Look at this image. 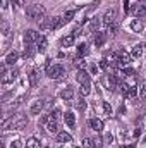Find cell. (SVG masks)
<instances>
[{"label": "cell", "mask_w": 146, "mask_h": 148, "mask_svg": "<svg viewBox=\"0 0 146 148\" xmlns=\"http://www.w3.org/2000/svg\"><path fill=\"white\" fill-rule=\"evenodd\" d=\"M26 16H28L29 21L41 23L45 19V7H41V5H29L28 10H26Z\"/></svg>", "instance_id": "cell-1"}, {"label": "cell", "mask_w": 146, "mask_h": 148, "mask_svg": "<svg viewBox=\"0 0 146 148\" xmlns=\"http://www.w3.org/2000/svg\"><path fill=\"white\" fill-rule=\"evenodd\" d=\"M46 76H48L50 79H64V77H65V69H64L62 66H59V64H55V66H48V69H46Z\"/></svg>", "instance_id": "cell-2"}, {"label": "cell", "mask_w": 146, "mask_h": 148, "mask_svg": "<svg viewBox=\"0 0 146 148\" xmlns=\"http://www.w3.org/2000/svg\"><path fill=\"white\" fill-rule=\"evenodd\" d=\"M41 40L40 36V33L35 31V29H28L26 33H24V41H26V45H33V43H38Z\"/></svg>", "instance_id": "cell-3"}, {"label": "cell", "mask_w": 146, "mask_h": 148, "mask_svg": "<svg viewBox=\"0 0 146 148\" xmlns=\"http://www.w3.org/2000/svg\"><path fill=\"white\" fill-rule=\"evenodd\" d=\"M17 74H19V71H17V69H10V71L3 73V74H2V84L14 83V81L17 79Z\"/></svg>", "instance_id": "cell-4"}, {"label": "cell", "mask_w": 146, "mask_h": 148, "mask_svg": "<svg viewBox=\"0 0 146 148\" xmlns=\"http://www.w3.org/2000/svg\"><path fill=\"white\" fill-rule=\"evenodd\" d=\"M115 21H117V10L115 9L107 10L105 16H103V24L105 26H112V24H115Z\"/></svg>", "instance_id": "cell-5"}, {"label": "cell", "mask_w": 146, "mask_h": 148, "mask_svg": "<svg viewBox=\"0 0 146 148\" xmlns=\"http://www.w3.org/2000/svg\"><path fill=\"white\" fill-rule=\"evenodd\" d=\"M129 62H131V55H129L126 50H120V52H119V60H117V64H119L120 67H126V66H129Z\"/></svg>", "instance_id": "cell-6"}, {"label": "cell", "mask_w": 146, "mask_h": 148, "mask_svg": "<svg viewBox=\"0 0 146 148\" xmlns=\"http://www.w3.org/2000/svg\"><path fill=\"white\" fill-rule=\"evenodd\" d=\"M28 126V119L24 115H17L14 119V124H12V129H24Z\"/></svg>", "instance_id": "cell-7"}, {"label": "cell", "mask_w": 146, "mask_h": 148, "mask_svg": "<svg viewBox=\"0 0 146 148\" xmlns=\"http://www.w3.org/2000/svg\"><path fill=\"white\" fill-rule=\"evenodd\" d=\"M93 41H95L96 47H103L105 41H107V33H105V31H96V35H95V38H93Z\"/></svg>", "instance_id": "cell-8"}, {"label": "cell", "mask_w": 146, "mask_h": 148, "mask_svg": "<svg viewBox=\"0 0 146 148\" xmlns=\"http://www.w3.org/2000/svg\"><path fill=\"white\" fill-rule=\"evenodd\" d=\"M89 126H91V129H95L96 133H102L103 131V121L102 119H89Z\"/></svg>", "instance_id": "cell-9"}, {"label": "cell", "mask_w": 146, "mask_h": 148, "mask_svg": "<svg viewBox=\"0 0 146 148\" xmlns=\"http://www.w3.org/2000/svg\"><path fill=\"white\" fill-rule=\"evenodd\" d=\"M43 107H45L43 100H36V102H33V105H31V109H29V112H31L33 115H38V114H41V110H43Z\"/></svg>", "instance_id": "cell-10"}, {"label": "cell", "mask_w": 146, "mask_h": 148, "mask_svg": "<svg viewBox=\"0 0 146 148\" xmlns=\"http://www.w3.org/2000/svg\"><path fill=\"white\" fill-rule=\"evenodd\" d=\"M57 141L59 143H71L72 141V136L69 133H65V131H59L57 133Z\"/></svg>", "instance_id": "cell-11"}, {"label": "cell", "mask_w": 146, "mask_h": 148, "mask_svg": "<svg viewBox=\"0 0 146 148\" xmlns=\"http://www.w3.org/2000/svg\"><path fill=\"white\" fill-rule=\"evenodd\" d=\"M76 79L79 81V84H84V83H89V74L86 73L84 69H79L76 74Z\"/></svg>", "instance_id": "cell-12"}, {"label": "cell", "mask_w": 146, "mask_h": 148, "mask_svg": "<svg viewBox=\"0 0 146 148\" xmlns=\"http://www.w3.org/2000/svg\"><path fill=\"white\" fill-rule=\"evenodd\" d=\"M74 40H76L74 35H65V36L60 40V45H62L64 48H69V47H72L74 45Z\"/></svg>", "instance_id": "cell-13"}, {"label": "cell", "mask_w": 146, "mask_h": 148, "mask_svg": "<svg viewBox=\"0 0 146 148\" xmlns=\"http://www.w3.org/2000/svg\"><path fill=\"white\" fill-rule=\"evenodd\" d=\"M134 16H136V17H145L146 16V3H136V7H134Z\"/></svg>", "instance_id": "cell-14"}, {"label": "cell", "mask_w": 146, "mask_h": 148, "mask_svg": "<svg viewBox=\"0 0 146 148\" xmlns=\"http://www.w3.org/2000/svg\"><path fill=\"white\" fill-rule=\"evenodd\" d=\"M40 71L38 69H33L31 73H29V86H36L38 84V81H40Z\"/></svg>", "instance_id": "cell-15"}, {"label": "cell", "mask_w": 146, "mask_h": 148, "mask_svg": "<svg viewBox=\"0 0 146 148\" xmlns=\"http://www.w3.org/2000/svg\"><path fill=\"white\" fill-rule=\"evenodd\" d=\"M64 121H65V124L69 127H74L76 126V115H74V112H65L64 114Z\"/></svg>", "instance_id": "cell-16"}, {"label": "cell", "mask_w": 146, "mask_h": 148, "mask_svg": "<svg viewBox=\"0 0 146 148\" xmlns=\"http://www.w3.org/2000/svg\"><path fill=\"white\" fill-rule=\"evenodd\" d=\"M17 59H19V53H17V52H10V53L5 57V60H3V62H5L7 66H14V64L17 62Z\"/></svg>", "instance_id": "cell-17"}, {"label": "cell", "mask_w": 146, "mask_h": 148, "mask_svg": "<svg viewBox=\"0 0 146 148\" xmlns=\"http://www.w3.org/2000/svg\"><path fill=\"white\" fill-rule=\"evenodd\" d=\"M52 21H53V17H48V19L45 17V19L40 23V29H41V31H48V29H53V28H52Z\"/></svg>", "instance_id": "cell-18"}, {"label": "cell", "mask_w": 146, "mask_h": 148, "mask_svg": "<svg viewBox=\"0 0 146 148\" xmlns=\"http://www.w3.org/2000/svg\"><path fill=\"white\" fill-rule=\"evenodd\" d=\"M60 98H64V100H69V102H71V100L74 98V91H72V88L69 86V88L62 90V91H60Z\"/></svg>", "instance_id": "cell-19"}, {"label": "cell", "mask_w": 146, "mask_h": 148, "mask_svg": "<svg viewBox=\"0 0 146 148\" xmlns=\"http://www.w3.org/2000/svg\"><path fill=\"white\" fill-rule=\"evenodd\" d=\"M143 52H145V47H143V45H134L131 53H132V57H134V59H139V57L143 55Z\"/></svg>", "instance_id": "cell-20"}, {"label": "cell", "mask_w": 146, "mask_h": 148, "mask_svg": "<svg viewBox=\"0 0 146 148\" xmlns=\"http://www.w3.org/2000/svg\"><path fill=\"white\" fill-rule=\"evenodd\" d=\"M77 53H79V57H86V55L89 53L88 45H86V43H79V45H77Z\"/></svg>", "instance_id": "cell-21"}, {"label": "cell", "mask_w": 146, "mask_h": 148, "mask_svg": "<svg viewBox=\"0 0 146 148\" xmlns=\"http://www.w3.org/2000/svg\"><path fill=\"white\" fill-rule=\"evenodd\" d=\"M46 129H48V133H52V134H55V133H59V124H57V121H48V124H46Z\"/></svg>", "instance_id": "cell-22"}, {"label": "cell", "mask_w": 146, "mask_h": 148, "mask_svg": "<svg viewBox=\"0 0 146 148\" xmlns=\"http://www.w3.org/2000/svg\"><path fill=\"white\" fill-rule=\"evenodd\" d=\"M46 47H48V41H46V38L41 36V40L36 43V52H46Z\"/></svg>", "instance_id": "cell-23"}, {"label": "cell", "mask_w": 146, "mask_h": 148, "mask_svg": "<svg viewBox=\"0 0 146 148\" xmlns=\"http://www.w3.org/2000/svg\"><path fill=\"white\" fill-rule=\"evenodd\" d=\"M98 24H100V23H98L96 19H91V21L84 26V29H86V31H89V33H91V31H96V29H98Z\"/></svg>", "instance_id": "cell-24"}, {"label": "cell", "mask_w": 146, "mask_h": 148, "mask_svg": "<svg viewBox=\"0 0 146 148\" xmlns=\"http://www.w3.org/2000/svg\"><path fill=\"white\" fill-rule=\"evenodd\" d=\"M64 24H65L64 17H53V21H52V28H53V29H59V28H62Z\"/></svg>", "instance_id": "cell-25"}, {"label": "cell", "mask_w": 146, "mask_h": 148, "mask_svg": "<svg viewBox=\"0 0 146 148\" xmlns=\"http://www.w3.org/2000/svg\"><path fill=\"white\" fill-rule=\"evenodd\" d=\"M143 28H145V26H143V23H141V21H138V19L131 23V29H132V31H136V33H141V31H143Z\"/></svg>", "instance_id": "cell-26"}, {"label": "cell", "mask_w": 146, "mask_h": 148, "mask_svg": "<svg viewBox=\"0 0 146 148\" xmlns=\"http://www.w3.org/2000/svg\"><path fill=\"white\" fill-rule=\"evenodd\" d=\"M40 141H38L35 136H31V138H28V141H26V148H40Z\"/></svg>", "instance_id": "cell-27"}, {"label": "cell", "mask_w": 146, "mask_h": 148, "mask_svg": "<svg viewBox=\"0 0 146 148\" xmlns=\"http://www.w3.org/2000/svg\"><path fill=\"white\" fill-rule=\"evenodd\" d=\"M79 91H81V95H83V97L89 95V93H91V83H84V84H81Z\"/></svg>", "instance_id": "cell-28"}, {"label": "cell", "mask_w": 146, "mask_h": 148, "mask_svg": "<svg viewBox=\"0 0 146 148\" xmlns=\"http://www.w3.org/2000/svg\"><path fill=\"white\" fill-rule=\"evenodd\" d=\"M12 124H14V117H5V119L2 121V129H3V131H7Z\"/></svg>", "instance_id": "cell-29"}, {"label": "cell", "mask_w": 146, "mask_h": 148, "mask_svg": "<svg viewBox=\"0 0 146 148\" xmlns=\"http://www.w3.org/2000/svg\"><path fill=\"white\" fill-rule=\"evenodd\" d=\"M60 115H62V112L59 110V109H53V110L50 112V119H52V121H57V122H59Z\"/></svg>", "instance_id": "cell-30"}, {"label": "cell", "mask_w": 146, "mask_h": 148, "mask_svg": "<svg viewBox=\"0 0 146 148\" xmlns=\"http://www.w3.org/2000/svg\"><path fill=\"white\" fill-rule=\"evenodd\" d=\"M74 16H76V10H67L62 17H64V21H65V23H69V21H72V19H74Z\"/></svg>", "instance_id": "cell-31"}, {"label": "cell", "mask_w": 146, "mask_h": 148, "mask_svg": "<svg viewBox=\"0 0 146 148\" xmlns=\"http://www.w3.org/2000/svg\"><path fill=\"white\" fill-rule=\"evenodd\" d=\"M74 66H76L77 69H84V66H86V62H84V60H83V59L79 57V59H76V60H74Z\"/></svg>", "instance_id": "cell-32"}, {"label": "cell", "mask_w": 146, "mask_h": 148, "mask_svg": "<svg viewBox=\"0 0 146 148\" xmlns=\"http://www.w3.org/2000/svg\"><path fill=\"white\" fill-rule=\"evenodd\" d=\"M76 107H77L79 110H86V102L83 100V95H81V98L77 100V103H76Z\"/></svg>", "instance_id": "cell-33"}, {"label": "cell", "mask_w": 146, "mask_h": 148, "mask_svg": "<svg viewBox=\"0 0 146 148\" xmlns=\"http://www.w3.org/2000/svg\"><path fill=\"white\" fill-rule=\"evenodd\" d=\"M83 147L93 148V140H91V138H84V140H83Z\"/></svg>", "instance_id": "cell-34"}, {"label": "cell", "mask_w": 146, "mask_h": 148, "mask_svg": "<svg viewBox=\"0 0 146 148\" xmlns=\"http://www.w3.org/2000/svg\"><path fill=\"white\" fill-rule=\"evenodd\" d=\"M103 141H105V143H107V145H110V143H112V141H113V136H112V134H110V133H107V134H105V136H103Z\"/></svg>", "instance_id": "cell-35"}, {"label": "cell", "mask_w": 146, "mask_h": 148, "mask_svg": "<svg viewBox=\"0 0 146 148\" xmlns=\"http://www.w3.org/2000/svg\"><path fill=\"white\" fill-rule=\"evenodd\" d=\"M2 31H3V35H5V36L9 35V24H7V21H3V23H2Z\"/></svg>", "instance_id": "cell-36"}, {"label": "cell", "mask_w": 146, "mask_h": 148, "mask_svg": "<svg viewBox=\"0 0 146 148\" xmlns=\"http://www.w3.org/2000/svg\"><path fill=\"white\" fill-rule=\"evenodd\" d=\"M24 55H26V57H31V55H33V48H31V45H26V50H24Z\"/></svg>", "instance_id": "cell-37"}, {"label": "cell", "mask_w": 146, "mask_h": 148, "mask_svg": "<svg viewBox=\"0 0 146 148\" xmlns=\"http://www.w3.org/2000/svg\"><path fill=\"white\" fill-rule=\"evenodd\" d=\"M103 110L107 112L108 115L112 114V107H110V103H108V102H103Z\"/></svg>", "instance_id": "cell-38"}, {"label": "cell", "mask_w": 146, "mask_h": 148, "mask_svg": "<svg viewBox=\"0 0 146 148\" xmlns=\"http://www.w3.org/2000/svg\"><path fill=\"white\" fill-rule=\"evenodd\" d=\"M139 95H141V98L146 97V81L143 83V86H141V90H139Z\"/></svg>", "instance_id": "cell-39"}, {"label": "cell", "mask_w": 146, "mask_h": 148, "mask_svg": "<svg viewBox=\"0 0 146 148\" xmlns=\"http://www.w3.org/2000/svg\"><path fill=\"white\" fill-rule=\"evenodd\" d=\"M10 148H21V140H14L10 143Z\"/></svg>", "instance_id": "cell-40"}, {"label": "cell", "mask_w": 146, "mask_h": 148, "mask_svg": "<svg viewBox=\"0 0 146 148\" xmlns=\"http://www.w3.org/2000/svg\"><path fill=\"white\" fill-rule=\"evenodd\" d=\"M93 148H102V141L100 140H93Z\"/></svg>", "instance_id": "cell-41"}, {"label": "cell", "mask_w": 146, "mask_h": 148, "mask_svg": "<svg viewBox=\"0 0 146 148\" xmlns=\"http://www.w3.org/2000/svg\"><path fill=\"white\" fill-rule=\"evenodd\" d=\"M48 119H50V117H46V115H41V119H40V126H41V124H46V122H48Z\"/></svg>", "instance_id": "cell-42"}, {"label": "cell", "mask_w": 146, "mask_h": 148, "mask_svg": "<svg viewBox=\"0 0 146 148\" xmlns=\"http://www.w3.org/2000/svg\"><path fill=\"white\" fill-rule=\"evenodd\" d=\"M12 3L17 5V7H23V5H24V0H12Z\"/></svg>", "instance_id": "cell-43"}, {"label": "cell", "mask_w": 146, "mask_h": 148, "mask_svg": "<svg viewBox=\"0 0 146 148\" xmlns=\"http://www.w3.org/2000/svg\"><path fill=\"white\" fill-rule=\"evenodd\" d=\"M7 7H9V0H2V9L5 10Z\"/></svg>", "instance_id": "cell-44"}, {"label": "cell", "mask_w": 146, "mask_h": 148, "mask_svg": "<svg viewBox=\"0 0 146 148\" xmlns=\"http://www.w3.org/2000/svg\"><path fill=\"white\" fill-rule=\"evenodd\" d=\"M134 147H136V145H134V143H131V145H122L120 148H134Z\"/></svg>", "instance_id": "cell-45"}, {"label": "cell", "mask_w": 146, "mask_h": 148, "mask_svg": "<svg viewBox=\"0 0 146 148\" xmlns=\"http://www.w3.org/2000/svg\"><path fill=\"white\" fill-rule=\"evenodd\" d=\"M91 73H98V67L96 66H91Z\"/></svg>", "instance_id": "cell-46"}, {"label": "cell", "mask_w": 146, "mask_h": 148, "mask_svg": "<svg viewBox=\"0 0 146 148\" xmlns=\"http://www.w3.org/2000/svg\"><path fill=\"white\" fill-rule=\"evenodd\" d=\"M76 148H81V147H76Z\"/></svg>", "instance_id": "cell-47"}]
</instances>
